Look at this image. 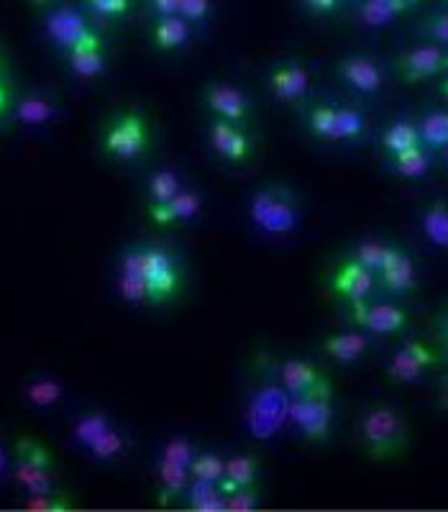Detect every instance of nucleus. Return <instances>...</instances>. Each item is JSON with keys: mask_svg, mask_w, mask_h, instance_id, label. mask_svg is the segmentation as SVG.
Masks as SVG:
<instances>
[{"mask_svg": "<svg viewBox=\"0 0 448 512\" xmlns=\"http://www.w3.org/2000/svg\"><path fill=\"white\" fill-rule=\"evenodd\" d=\"M108 428H111V425H108V420H105L103 415L93 413V415H85V418L77 423L75 436H77V441L82 443V446L90 448L95 441H98L100 436H103L105 431H108Z\"/></svg>", "mask_w": 448, "mask_h": 512, "instance_id": "nucleus-37", "label": "nucleus"}, {"mask_svg": "<svg viewBox=\"0 0 448 512\" xmlns=\"http://www.w3.org/2000/svg\"><path fill=\"white\" fill-rule=\"evenodd\" d=\"M423 31L428 36H431V39L448 44V13H446V16L431 18V21H428V24L423 26Z\"/></svg>", "mask_w": 448, "mask_h": 512, "instance_id": "nucleus-44", "label": "nucleus"}, {"mask_svg": "<svg viewBox=\"0 0 448 512\" xmlns=\"http://www.w3.org/2000/svg\"><path fill=\"white\" fill-rule=\"evenodd\" d=\"M226 477L233 479L241 489L254 487L256 477H259V461L254 456H233L226 461Z\"/></svg>", "mask_w": 448, "mask_h": 512, "instance_id": "nucleus-33", "label": "nucleus"}, {"mask_svg": "<svg viewBox=\"0 0 448 512\" xmlns=\"http://www.w3.org/2000/svg\"><path fill=\"white\" fill-rule=\"evenodd\" d=\"M390 254H392V246L379 244V241H364V244L356 246L354 259L361 264V267H367L369 272L377 274L379 277V272L384 269V264H387Z\"/></svg>", "mask_w": 448, "mask_h": 512, "instance_id": "nucleus-31", "label": "nucleus"}, {"mask_svg": "<svg viewBox=\"0 0 448 512\" xmlns=\"http://www.w3.org/2000/svg\"><path fill=\"white\" fill-rule=\"evenodd\" d=\"M290 420L297 431L308 438V441H323V438L331 433V425H333L331 387L310 392V395L292 397Z\"/></svg>", "mask_w": 448, "mask_h": 512, "instance_id": "nucleus-2", "label": "nucleus"}, {"mask_svg": "<svg viewBox=\"0 0 448 512\" xmlns=\"http://www.w3.org/2000/svg\"><path fill=\"white\" fill-rule=\"evenodd\" d=\"M205 103L223 121L244 123L249 118V103H246V98L236 88H228V85H210L205 90Z\"/></svg>", "mask_w": 448, "mask_h": 512, "instance_id": "nucleus-15", "label": "nucleus"}, {"mask_svg": "<svg viewBox=\"0 0 448 512\" xmlns=\"http://www.w3.org/2000/svg\"><path fill=\"white\" fill-rule=\"evenodd\" d=\"M180 185V177L172 169H159V172H154L152 180H149V198H152V205H162L175 198L177 192H182Z\"/></svg>", "mask_w": 448, "mask_h": 512, "instance_id": "nucleus-32", "label": "nucleus"}, {"mask_svg": "<svg viewBox=\"0 0 448 512\" xmlns=\"http://www.w3.org/2000/svg\"><path fill=\"white\" fill-rule=\"evenodd\" d=\"M280 384L285 387V392L290 397H300V395H310V392L326 390L331 387L323 374L310 364V361L303 359H287L280 364Z\"/></svg>", "mask_w": 448, "mask_h": 512, "instance_id": "nucleus-11", "label": "nucleus"}, {"mask_svg": "<svg viewBox=\"0 0 448 512\" xmlns=\"http://www.w3.org/2000/svg\"><path fill=\"white\" fill-rule=\"evenodd\" d=\"M441 95H443V98H448V77L441 82Z\"/></svg>", "mask_w": 448, "mask_h": 512, "instance_id": "nucleus-50", "label": "nucleus"}, {"mask_svg": "<svg viewBox=\"0 0 448 512\" xmlns=\"http://www.w3.org/2000/svg\"><path fill=\"white\" fill-rule=\"evenodd\" d=\"M379 282L387 292L392 295H410L415 292L418 285V277H415V264L408 254L397 246H392V254L384 264V269L379 272Z\"/></svg>", "mask_w": 448, "mask_h": 512, "instance_id": "nucleus-14", "label": "nucleus"}, {"mask_svg": "<svg viewBox=\"0 0 448 512\" xmlns=\"http://www.w3.org/2000/svg\"><path fill=\"white\" fill-rule=\"evenodd\" d=\"M103 44H100V36L95 31H88L77 41L75 47L70 49V67L80 77H95L103 72Z\"/></svg>", "mask_w": 448, "mask_h": 512, "instance_id": "nucleus-19", "label": "nucleus"}, {"mask_svg": "<svg viewBox=\"0 0 448 512\" xmlns=\"http://www.w3.org/2000/svg\"><path fill=\"white\" fill-rule=\"evenodd\" d=\"M415 146H423L420 144L418 123L397 121V123H392V126L382 134V149L390 154V157L408 152V149H415Z\"/></svg>", "mask_w": 448, "mask_h": 512, "instance_id": "nucleus-25", "label": "nucleus"}, {"mask_svg": "<svg viewBox=\"0 0 448 512\" xmlns=\"http://www.w3.org/2000/svg\"><path fill=\"white\" fill-rule=\"evenodd\" d=\"M420 226H423L425 239L431 241L433 246H438V249L448 251V203L446 200H433V203L423 210Z\"/></svg>", "mask_w": 448, "mask_h": 512, "instance_id": "nucleus-22", "label": "nucleus"}, {"mask_svg": "<svg viewBox=\"0 0 448 512\" xmlns=\"http://www.w3.org/2000/svg\"><path fill=\"white\" fill-rule=\"evenodd\" d=\"M341 0H305V6L315 13H328L338 6Z\"/></svg>", "mask_w": 448, "mask_h": 512, "instance_id": "nucleus-46", "label": "nucleus"}, {"mask_svg": "<svg viewBox=\"0 0 448 512\" xmlns=\"http://www.w3.org/2000/svg\"><path fill=\"white\" fill-rule=\"evenodd\" d=\"M146 144H149V136H146L144 118L139 113H126V116L118 118L108 128L103 141L105 152L118 159H136L144 152Z\"/></svg>", "mask_w": 448, "mask_h": 512, "instance_id": "nucleus-5", "label": "nucleus"}, {"mask_svg": "<svg viewBox=\"0 0 448 512\" xmlns=\"http://www.w3.org/2000/svg\"><path fill=\"white\" fill-rule=\"evenodd\" d=\"M441 402L448 408V382L443 384V390H441Z\"/></svg>", "mask_w": 448, "mask_h": 512, "instance_id": "nucleus-49", "label": "nucleus"}, {"mask_svg": "<svg viewBox=\"0 0 448 512\" xmlns=\"http://www.w3.org/2000/svg\"><path fill=\"white\" fill-rule=\"evenodd\" d=\"M420 144L433 152H443L448 146V111L425 113L418 121Z\"/></svg>", "mask_w": 448, "mask_h": 512, "instance_id": "nucleus-24", "label": "nucleus"}, {"mask_svg": "<svg viewBox=\"0 0 448 512\" xmlns=\"http://www.w3.org/2000/svg\"><path fill=\"white\" fill-rule=\"evenodd\" d=\"M310 131H313L318 139L336 141V108L331 105H315L310 111Z\"/></svg>", "mask_w": 448, "mask_h": 512, "instance_id": "nucleus-35", "label": "nucleus"}, {"mask_svg": "<svg viewBox=\"0 0 448 512\" xmlns=\"http://www.w3.org/2000/svg\"><path fill=\"white\" fill-rule=\"evenodd\" d=\"M210 13V0H180V16L185 18V21H195V24H200V21H205Z\"/></svg>", "mask_w": 448, "mask_h": 512, "instance_id": "nucleus-41", "label": "nucleus"}, {"mask_svg": "<svg viewBox=\"0 0 448 512\" xmlns=\"http://www.w3.org/2000/svg\"><path fill=\"white\" fill-rule=\"evenodd\" d=\"M210 146L221 154L228 162H244L251 154V144L246 139V134L239 128V123L223 121V118H216L208 128Z\"/></svg>", "mask_w": 448, "mask_h": 512, "instance_id": "nucleus-12", "label": "nucleus"}, {"mask_svg": "<svg viewBox=\"0 0 448 512\" xmlns=\"http://www.w3.org/2000/svg\"><path fill=\"white\" fill-rule=\"evenodd\" d=\"M438 356L433 349H428L420 341H408L395 356H392L390 367H387V377L395 384H410L425 374V369L433 367Z\"/></svg>", "mask_w": 448, "mask_h": 512, "instance_id": "nucleus-9", "label": "nucleus"}, {"mask_svg": "<svg viewBox=\"0 0 448 512\" xmlns=\"http://www.w3.org/2000/svg\"><path fill=\"white\" fill-rule=\"evenodd\" d=\"M121 295L128 303H141L146 300V280H144V249H131L123 254L121 262Z\"/></svg>", "mask_w": 448, "mask_h": 512, "instance_id": "nucleus-20", "label": "nucleus"}, {"mask_svg": "<svg viewBox=\"0 0 448 512\" xmlns=\"http://www.w3.org/2000/svg\"><path fill=\"white\" fill-rule=\"evenodd\" d=\"M144 280H146V300L149 303H164L180 290V267L175 256L159 246H146L144 249Z\"/></svg>", "mask_w": 448, "mask_h": 512, "instance_id": "nucleus-4", "label": "nucleus"}, {"mask_svg": "<svg viewBox=\"0 0 448 512\" xmlns=\"http://www.w3.org/2000/svg\"><path fill=\"white\" fill-rule=\"evenodd\" d=\"M159 482H162V500L169 502L172 497H180L187 492V484H190V469L162 459V464H159Z\"/></svg>", "mask_w": 448, "mask_h": 512, "instance_id": "nucleus-29", "label": "nucleus"}, {"mask_svg": "<svg viewBox=\"0 0 448 512\" xmlns=\"http://www.w3.org/2000/svg\"><path fill=\"white\" fill-rule=\"evenodd\" d=\"M90 451H93L95 459H113V456H118L123 451V438L118 436L113 428H108V431L90 446Z\"/></svg>", "mask_w": 448, "mask_h": 512, "instance_id": "nucleus-39", "label": "nucleus"}, {"mask_svg": "<svg viewBox=\"0 0 448 512\" xmlns=\"http://www.w3.org/2000/svg\"><path fill=\"white\" fill-rule=\"evenodd\" d=\"M251 218L267 233H287L297 223L295 205L282 187H267L256 192L251 200Z\"/></svg>", "mask_w": 448, "mask_h": 512, "instance_id": "nucleus-3", "label": "nucleus"}, {"mask_svg": "<svg viewBox=\"0 0 448 512\" xmlns=\"http://www.w3.org/2000/svg\"><path fill=\"white\" fill-rule=\"evenodd\" d=\"M338 72L344 77L346 85L356 90V93L374 95L382 90L384 75L379 70V64L372 62L369 57H346L338 62Z\"/></svg>", "mask_w": 448, "mask_h": 512, "instance_id": "nucleus-13", "label": "nucleus"}, {"mask_svg": "<svg viewBox=\"0 0 448 512\" xmlns=\"http://www.w3.org/2000/svg\"><path fill=\"white\" fill-rule=\"evenodd\" d=\"M323 349H326L328 356L341 361V364H354V361H359L361 356L369 351V341L367 336H361V333H354V331L336 333V336L326 338Z\"/></svg>", "mask_w": 448, "mask_h": 512, "instance_id": "nucleus-21", "label": "nucleus"}, {"mask_svg": "<svg viewBox=\"0 0 448 512\" xmlns=\"http://www.w3.org/2000/svg\"><path fill=\"white\" fill-rule=\"evenodd\" d=\"M349 308L356 326L367 328L369 333H377V336L400 333L410 320L405 310L390 303H369V300H364V303H354Z\"/></svg>", "mask_w": 448, "mask_h": 512, "instance_id": "nucleus-6", "label": "nucleus"}, {"mask_svg": "<svg viewBox=\"0 0 448 512\" xmlns=\"http://www.w3.org/2000/svg\"><path fill=\"white\" fill-rule=\"evenodd\" d=\"M392 169L397 175L405 177V180H420L431 172V154L425 146H415V149H408V152L395 154L390 157Z\"/></svg>", "mask_w": 448, "mask_h": 512, "instance_id": "nucleus-27", "label": "nucleus"}, {"mask_svg": "<svg viewBox=\"0 0 448 512\" xmlns=\"http://www.w3.org/2000/svg\"><path fill=\"white\" fill-rule=\"evenodd\" d=\"M88 3L100 16H123L128 11V0H88Z\"/></svg>", "mask_w": 448, "mask_h": 512, "instance_id": "nucleus-42", "label": "nucleus"}, {"mask_svg": "<svg viewBox=\"0 0 448 512\" xmlns=\"http://www.w3.org/2000/svg\"><path fill=\"white\" fill-rule=\"evenodd\" d=\"M8 108V90L0 85V116H3V111Z\"/></svg>", "mask_w": 448, "mask_h": 512, "instance_id": "nucleus-47", "label": "nucleus"}, {"mask_svg": "<svg viewBox=\"0 0 448 512\" xmlns=\"http://www.w3.org/2000/svg\"><path fill=\"white\" fill-rule=\"evenodd\" d=\"M374 280H377V274H372L367 267H361L356 259H351V262H344L336 269L331 287L338 297H344L346 303L354 305L372 297Z\"/></svg>", "mask_w": 448, "mask_h": 512, "instance_id": "nucleus-10", "label": "nucleus"}, {"mask_svg": "<svg viewBox=\"0 0 448 512\" xmlns=\"http://www.w3.org/2000/svg\"><path fill=\"white\" fill-rule=\"evenodd\" d=\"M0 469H3V448H0Z\"/></svg>", "mask_w": 448, "mask_h": 512, "instance_id": "nucleus-53", "label": "nucleus"}, {"mask_svg": "<svg viewBox=\"0 0 448 512\" xmlns=\"http://www.w3.org/2000/svg\"><path fill=\"white\" fill-rule=\"evenodd\" d=\"M49 454L34 441L18 443V482L29 489L31 495H49Z\"/></svg>", "mask_w": 448, "mask_h": 512, "instance_id": "nucleus-7", "label": "nucleus"}, {"mask_svg": "<svg viewBox=\"0 0 448 512\" xmlns=\"http://www.w3.org/2000/svg\"><path fill=\"white\" fill-rule=\"evenodd\" d=\"M162 459L172 461V464H177V466H185V469H190L192 459H195V448H192V443L185 441V438H177V441L167 443Z\"/></svg>", "mask_w": 448, "mask_h": 512, "instance_id": "nucleus-40", "label": "nucleus"}, {"mask_svg": "<svg viewBox=\"0 0 448 512\" xmlns=\"http://www.w3.org/2000/svg\"><path fill=\"white\" fill-rule=\"evenodd\" d=\"M397 72L405 82H423L448 72V52L441 47H418L397 57Z\"/></svg>", "mask_w": 448, "mask_h": 512, "instance_id": "nucleus-8", "label": "nucleus"}, {"mask_svg": "<svg viewBox=\"0 0 448 512\" xmlns=\"http://www.w3.org/2000/svg\"><path fill=\"white\" fill-rule=\"evenodd\" d=\"M443 162H446V169H448V146L443 149Z\"/></svg>", "mask_w": 448, "mask_h": 512, "instance_id": "nucleus-52", "label": "nucleus"}, {"mask_svg": "<svg viewBox=\"0 0 448 512\" xmlns=\"http://www.w3.org/2000/svg\"><path fill=\"white\" fill-rule=\"evenodd\" d=\"M226 505L231 507V510H251V507H256L254 487L239 489V492H233V495H228L226 497Z\"/></svg>", "mask_w": 448, "mask_h": 512, "instance_id": "nucleus-43", "label": "nucleus"}, {"mask_svg": "<svg viewBox=\"0 0 448 512\" xmlns=\"http://www.w3.org/2000/svg\"><path fill=\"white\" fill-rule=\"evenodd\" d=\"M187 502L192 510L200 512H213V510H226V495L218 489L216 482H205V479H190L187 484Z\"/></svg>", "mask_w": 448, "mask_h": 512, "instance_id": "nucleus-23", "label": "nucleus"}, {"mask_svg": "<svg viewBox=\"0 0 448 512\" xmlns=\"http://www.w3.org/2000/svg\"><path fill=\"white\" fill-rule=\"evenodd\" d=\"M402 13H408L405 8L397 3V0H364L359 6V18L364 26H372V29H384L390 26L395 18H400Z\"/></svg>", "mask_w": 448, "mask_h": 512, "instance_id": "nucleus-26", "label": "nucleus"}, {"mask_svg": "<svg viewBox=\"0 0 448 512\" xmlns=\"http://www.w3.org/2000/svg\"><path fill=\"white\" fill-rule=\"evenodd\" d=\"M200 200L198 192H177L175 198L167 200L162 205H149V218H152L157 226H172V223H180V221H190V218L198 216Z\"/></svg>", "mask_w": 448, "mask_h": 512, "instance_id": "nucleus-16", "label": "nucleus"}, {"mask_svg": "<svg viewBox=\"0 0 448 512\" xmlns=\"http://www.w3.org/2000/svg\"><path fill=\"white\" fill-rule=\"evenodd\" d=\"M367 131V118L354 108H336V141H356Z\"/></svg>", "mask_w": 448, "mask_h": 512, "instance_id": "nucleus-30", "label": "nucleus"}, {"mask_svg": "<svg viewBox=\"0 0 448 512\" xmlns=\"http://www.w3.org/2000/svg\"><path fill=\"white\" fill-rule=\"evenodd\" d=\"M359 433L372 459H390V456L400 454L405 446V423L387 405L369 408L361 418Z\"/></svg>", "mask_w": 448, "mask_h": 512, "instance_id": "nucleus-1", "label": "nucleus"}, {"mask_svg": "<svg viewBox=\"0 0 448 512\" xmlns=\"http://www.w3.org/2000/svg\"><path fill=\"white\" fill-rule=\"evenodd\" d=\"M187 39H190V26H187V21L182 16L162 18L157 29H154V41H157V47L164 49V52L185 47Z\"/></svg>", "mask_w": 448, "mask_h": 512, "instance_id": "nucleus-28", "label": "nucleus"}, {"mask_svg": "<svg viewBox=\"0 0 448 512\" xmlns=\"http://www.w3.org/2000/svg\"><path fill=\"white\" fill-rule=\"evenodd\" d=\"M308 72H305L303 64H285L280 70H274L269 77V85H272L274 95L287 103H295V100H303L308 93Z\"/></svg>", "mask_w": 448, "mask_h": 512, "instance_id": "nucleus-18", "label": "nucleus"}, {"mask_svg": "<svg viewBox=\"0 0 448 512\" xmlns=\"http://www.w3.org/2000/svg\"><path fill=\"white\" fill-rule=\"evenodd\" d=\"M190 477L218 484L226 477V461L216 454H195L190 464Z\"/></svg>", "mask_w": 448, "mask_h": 512, "instance_id": "nucleus-34", "label": "nucleus"}, {"mask_svg": "<svg viewBox=\"0 0 448 512\" xmlns=\"http://www.w3.org/2000/svg\"><path fill=\"white\" fill-rule=\"evenodd\" d=\"M16 113L24 123H47L49 118L57 116V108L41 98H26L24 103L18 105Z\"/></svg>", "mask_w": 448, "mask_h": 512, "instance_id": "nucleus-36", "label": "nucleus"}, {"mask_svg": "<svg viewBox=\"0 0 448 512\" xmlns=\"http://www.w3.org/2000/svg\"><path fill=\"white\" fill-rule=\"evenodd\" d=\"M47 31L49 36L57 41L59 47H64L67 52H70L77 41L93 29H88V24L82 21L80 13H75L72 8H54V11L47 16Z\"/></svg>", "mask_w": 448, "mask_h": 512, "instance_id": "nucleus-17", "label": "nucleus"}, {"mask_svg": "<svg viewBox=\"0 0 448 512\" xmlns=\"http://www.w3.org/2000/svg\"><path fill=\"white\" fill-rule=\"evenodd\" d=\"M26 395H29V400L34 402V405H39V408H47V405H54V402L59 400L62 390H59V384L52 382V379H39V382L29 384Z\"/></svg>", "mask_w": 448, "mask_h": 512, "instance_id": "nucleus-38", "label": "nucleus"}, {"mask_svg": "<svg viewBox=\"0 0 448 512\" xmlns=\"http://www.w3.org/2000/svg\"><path fill=\"white\" fill-rule=\"evenodd\" d=\"M152 3L162 18L180 16V0H152Z\"/></svg>", "mask_w": 448, "mask_h": 512, "instance_id": "nucleus-45", "label": "nucleus"}, {"mask_svg": "<svg viewBox=\"0 0 448 512\" xmlns=\"http://www.w3.org/2000/svg\"><path fill=\"white\" fill-rule=\"evenodd\" d=\"M397 3H400L402 8H405V11H410V8H415L420 3V0H397Z\"/></svg>", "mask_w": 448, "mask_h": 512, "instance_id": "nucleus-48", "label": "nucleus"}, {"mask_svg": "<svg viewBox=\"0 0 448 512\" xmlns=\"http://www.w3.org/2000/svg\"><path fill=\"white\" fill-rule=\"evenodd\" d=\"M443 333H446V338H448V315H446V320H443Z\"/></svg>", "mask_w": 448, "mask_h": 512, "instance_id": "nucleus-51", "label": "nucleus"}]
</instances>
